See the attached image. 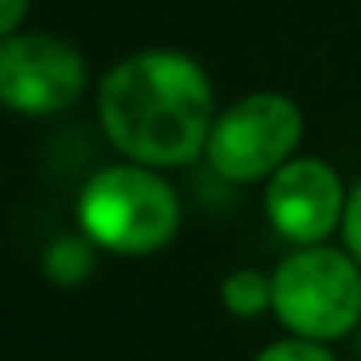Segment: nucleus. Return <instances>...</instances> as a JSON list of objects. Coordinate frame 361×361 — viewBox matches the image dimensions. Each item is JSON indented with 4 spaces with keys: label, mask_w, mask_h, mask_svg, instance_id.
Here are the masks:
<instances>
[{
    "label": "nucleus",
    "mask_w": 361,
    "mask_h": 361,
    "mask_svg": "<svg viewBox=\"0 0 361 361\" xmlns=\"http://www.w3.org/2000/svg\"><path fill=\"white\" fill-rule=\"evenodd\" d=\"M342 237H345V252L361 264V183L353 187V195L345 198V214H342Z\"/></svg>",
    "instance_id": "9d476101"
},
{
    "label": "nucleus",
    "mask_w": 361,
    "mask_h": 361,
    "mask_svg": "<svg viewBox=\"0 0 361 361\" xmlns=\"http://www.w3.org/2000/svg\"><path fill=\"white\" fill-rule=\"evenodd\" d=\"M264 214L276 233L295 245H322L330 229L342 226L345 214V187L338 171L322 159H295L268 175L264 187Z\"/></svg>",
    "instance_id": "423d86ee"
},
{
    "label": "nucleus",
    "mask_w": 361,
    "mask_h": 361,
    "mask_svg": "<svg viewBox=\"0 0 361 361\" xmlns=\"http://www.w3.org/2000/svg\"><path fill=\"white\" fill-rule=\"evenodd\" d=\"M97 117L109 144L144 167H187L206 152L214 128V90L183 51H140L105 74Z\"/></svg>",
    "instance_id": "f257e3e1"
},
{
    "label": "nucleus",
    "mask_w": 361,
    "mask_h": 361,
    "mask_svg": "<svg viewBox=\"0 0 361 361\" xmlns=\"http://www.w3.org/2000/svg\"><path fill=\"white\" fill-rule=\"evenodd\" d=\"M97 268V245L86 233H59L43 252V276L59 288H78Z\"/></svg>",
    "instance_id": "0eeeda50"
},
{
    "label": "nucleus",
    "mask_w": 361,
    "mask_h": 361,
    "mask_svg": "<svg viewBox=\"0 0 361 361\" xmlns=\"http://www.w3.org/2000/svg\"><path fill=\"white\" fill-rule=\"evenodd\" d=\"M357 353H361V342H357Z\"/></svg>",
    "instance_id": "f8f14e48"
},
{
    "label": "nucleus",
    "mask_w": 361,
    "mask_h": 361,
    "mask_svg": "<svg viewBox=\"0 0 361 361\" xmlns=\"http://www.w3.org/2000/svg\"><path fill=\"white\" fill-rule=\"evenodd\" d=\"M272 311L311 342L350 334L361 322V264L345 249L303 245L272 272Z\"/></svg>",
    "instance_id": "7ed1b4c3"
},
{
    "label": "nucleus",
    "mask_w": 361,
    "mask_h": 361,
    "mask_svg": "<svg viewBox=\"0 0 361 361\" xmlns=\"http://www.w3.org/2000/svg\"><path fill=\"white\" fill-rule=\"evenodd\" d=\"M179 195L156 167L113 164L97 171L78 195V226L97 249L121 257H148L179 233Z\"/></svg>",
    "instance_id": "f03ea898"
},
{
    "label": "nucleus",
    "mask_w": 361,
    "mask_h": 361,
    "mask_svg": "<svg viewBox=\"0 0 361 361\" xmlns=\"http://www.w3.org/2000/svg\"><path fill=\"white\" fill-rule=\"evenodd\" d=\"M27 4L32 0H0V39H8L27 16Z\"/></svg>",
    "instance_id": "9b49d317"
},
{
    "label": "nucleus",
    "mask_w": 361,
    "mask_h": 361,
    "mask_svg": "<svg viewBox=\"0 0 361 361\" xmlns=\"http://www.w3.org/2000/svg\"><path fill=\"white\" fill-rule=\"evenodd\" d=\"M221 307L237 319H257L260 311H272V276L257 268H237L221 280Z\"/></svg>",
    "instance_id": "6e6552de"
},
{
    "label": "nucleus",
    "mask_w": 361,
    "mask_h": 361,
    "mask_svg": "<svg viewBox=\"0 0 361 361\" xmlns=\"http://www.w3.org/2000/svg\"><path fill=\"white\" fill-rule=\"evenodd\" d=\"M303 140V113L283 94H249L214 117L206 164L226 183L276 175Z\"/></svg>",
    "instance_id": "20e7f679"
},
{
    "label": "nucleus",
    "mask_w": 361,
    "mask_h": 361,
    "mask_svg": "<svg viewBox=\"0 0 361 361\" xmlns=\"http://www.w3.org/2000/svg\"><path fill=\"white\" fill-rule=\"evenodd\" d=\"M252 361H338L334 353L322 342H311V338H283V342H272L257 353Z\"/></svg>",
    "instance_id": "1a4fd4ad"
},
{
    "label": "nucleus",
    "mask_w": 361,
    "mask_h": 361,
    "mask_svg": "<svg viewBox=\"0 0 361 361\" xmlns=\"http://www.w3.org/2000/svg\"><path fill=\"white\" fill-rule=\"evenodd\" d=\"M86 90V63L66 39L12 32L0 39V105L27 117L63 113Z\"/></svg>",
    "instance_id": "39448f33"
}]
</instances>
